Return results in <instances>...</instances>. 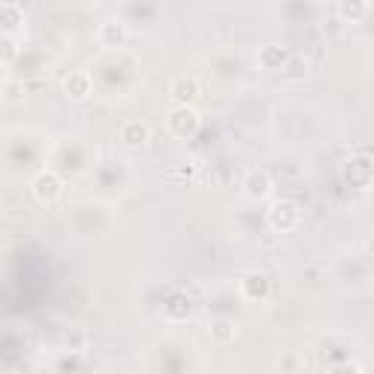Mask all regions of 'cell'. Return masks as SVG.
Instances as JSON below:
<instances>
[{
    "label": "cell",
    "mask_w": 374,
    "mask_h": 374,
    "mask_svg": "<svg viewBox=\"0 0 374 374\" xmlns=\"http://www.w3.org/2000/svg\"><path fill=\"white\" fill-rule=\"evenodd\" d=\"M269 193V181H266V175H252L248 178V196H266Z\"/></svg>",
    "instance_id": "1"
}]
</instances>
